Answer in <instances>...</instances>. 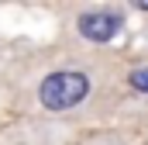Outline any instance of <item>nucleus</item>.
I'll list each match as a JSON object with an SVG mask.
<instances>
[{
  "label": "nucleus",
  "instance_id": "nucleus-3",
  "mask_svg": "<svg viewBox=\"0 0 148 145\" xmlns=\"http://www.w3.org/2000/svg\"><path fill=\"white\" fill-rule=\"evenodd\" d=\"M127 83H131V90H138V93H148V66H138V69L127 72Z\"/></svg>",
  "mask_w": 148,
  "mask_h": 145
},
{
  "label": "nucleus",
  "instance_id": "nucleus-2",
  "mask_svg": "<svg viewBox=\"0 0 148 145\" xmlns=\"http://www.w3.org/2000/svg\"><path fill=\"white\" fill-rule=\"evenodd\" d=\"M76 31L93 45H107L124 31V14H117V10H86V14L76 17Z\"/></svg>",
  "mask_w": 148,
  "mask_h": 145
},
{
  "label": "nucleus",
  "instance_id": "nucleus-1",
  "mask_svg": "<svg viewBox=\"0 0 148 145\" xmlns=\"http://www.w3.org/2000/svg\"><path fill=\"white\" fill-rule=\"evenodd\" d=\"M93 90L90 72L83 69H55L38 83V104L48 114H66V110L79 107Z\"/></svg>",
  "mask_w": 148,
  "mask_h": 145
}]
</instances>
